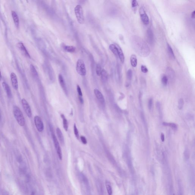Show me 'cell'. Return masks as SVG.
<instances>
[{"label": "cell", "instance_id": "6da1fadb", "mask_svg": "<svg viewBox=\"0 0 195 195\" xmlns=\"http://www.w3.org/2000/svg\"><path fill=\"white\" fill-rule=\"evenodd\" d=\"M132 44L134 50L141 57H147L150 54V49L148 45L140 37H134Z\"/></svg>", "mask_w": 195, "mask_h": 195}, {"label": "cell", "instance_id": "7a4b0ae2", "mask_svg": "<svg viewBox=\"0 0 195 195\" xmlns=\"http://www.w3.org/2000/svg\"><path fill=\"white\" fill-rule=\"evenodd\" d=\"M13 113L14 117L19 125L23 126L25 123V119L20 109L17 106H14L13 107Z\"/></svg>", "mask_w": 195, "mask_h": 195}, {"label": "cell", "instance_id": "3957f363", "mask_svg": "<svg viewBox=\"0 0 195 195\" xmlns=\"http://www.w3.org/2000/svg\"><path fill=\"white\" fill-rule=\"evenodd\" d=\"M74 12L78 23L80 24H84L85 22V18L81 6L79 5H77L75 8Z\"/></svg>", "mask_w": 195, "mask_h": 195}, {"label": "cell", "instance_id": "277c9868", "mask_svg": "<svg viewBox=\"0 0 195 195\" xmlns=\"http://www.w3.org/2000/svg\"><path fill=\"white\" fill-rule=\"evenodd\" d=\"M77 72L79 74L82 76H85L86 74L85 66L84 61L81 59H79L76 64Z\"/></svg>", "mask_w": 195, "mask_h": 195}, {"label": "cell", "instance_id": "5b68a950", "mask_svg": "<svg viewBox=\"0 0 195 195\" xmlns=\"http://www.w3.org/2000/svg\"><path fill=\"white\" fill-rule=\"evenodd\" d=\"M52 137L53 143L54 144L56 151L57 152L58 156L59 157V159L61 160L62 159V153L61 149L60 146L59 141H58L57 138H56V136L53 133H52Z\"/></svg>", "mask_w": 195, "mask_h": 195}, {"label": "cell", "instance_id": "8992f818", "mask_svg": "<svg viewBox=\"0 0 195 195\" xmlns=\"http://www.w3.org/2000/svg\"><path fill=\"white\" fill-rule=\"evenodd\" d=\"M34 121L37 130L39 132L43 131L44 129V125L41 118L38 116H36L34 118Z\"/></svg>", "mask_w": 195, "mask_h": 195}, {"label": "cell", "instance_id": "52a82bcc", "mask_svg": "<svg viewBox=\"0 0 195 195\" xmlns=\"http://www.w3.org/2000/svg\"><path fill=\"white\" fill-rule=\"evenodd\" d=\"M22 107L23 108L26 115H27L29 117H31L32 116V112L30 106L25 99H22Z\"/></svg>", "mask_w": 195, "mask_h": 195}, {"label": "cell", "instance_id": "ba28073f", "mask_svg": "<svg viewBox=\"0 0 195 195\" xmlns=\"http://www.w3.org/2000/svg\"><path fill=\"white\" fill-rule=\"evenodd\" d=\"M166 76L168 79L170 80V81L173 82L175 81V73L174 70L172 67H168L166 69Z\"/></svg>", "mask_w": 195, "mask_h": 195}, {"label": "cell", "instance_id": "9c48e42d", "mask_svg": "<svg viewBox=\"0 0 195 195\" xmlns=\"http://www.w3.org/2000/svg\"><path fill=\"white\" fill-rule=\"evenodd\" d=\"M140 15L141 20L145 25H148L149 23V20L148 15L144 9L141 8L140 9Z\"/></svg>", "mask_w": 195, "mask_h": 195}, {"label": "cell", "instance_id": "30bf717a", "mask_svg": "<svg viewBox=\"0 0 195 195\" xmlns=\"http://www.w3.org/2000/svg\"><path fill=\"white\" fill-rule=\"evenodd\" d=\"M17 47L24 56L28 58H31V56L28 53V51L22 42H19L17 44Z\"/></svg>", "mask_w": 195, "mask_h": 195}, {"label": "cell", "instance_id": "8fae6325", "mask_svg": "<svg viewBox=\"0 0 195 195\" xmlns=\"http://www.w3.org/2000/svg\"><path fill=\"white\" fill-rule=\"evenodd\" d=\"M10 79L11 81L12 86L14 89L18 90V78L16 74L14 72H12L10 75Z\"/></svg>", "mask_w": 195, "mask_h": 195}, {"label": "cell", "instance_id": "7c38bea8", "mask_svg": "<svg viewBox=\"0 0 195 195\" xmlns=\"http://www.w3.org/2000/svg\"><path fill=\"white\" fill-rule=\"evenodd\" d=\"M94 92L95 96L98 100L99 101H100L103 105H105V98H104L102 94V93H101V92L97 89H95L94 91Z\"/></svg>", "mask_w": 195, "mask_h": 195}, {"label": "cell", "instance_id": "4fadbf2b", "mask_svg": "<svg viewBox=\"0 0 195 195\" xmlns=\"http://www.w3.org/2000/svg\"><path fill=\"white\" fill-rule=\"evenodd\" d=\"M146 36L148 42L149 44L152 45L154 42V36L152 30L150 28L147 31Z\"/></svg>", "mask_w": 195, "mask_h": 195}, {"label": "cell", "instance_id": "5bb4252c", "mask_svg": "<svg viewBox=\"0 0 195 195\" xmlns=\"http://www.w3.org/2000/svg\"><path fill=\"white\" fill-rule=\"evenodd\" d=\"M2 85L8 97L9 98H11L12 96V93L9 85L6 82H3L2 84Z\"/></svg>", "mask_w": 195, "mask_h": 195}, {"label": "cell", "instance_id": "9a60e30c", "mask_svg": "<svg viewBox=\"0 0 195 195\" xmlns=\"http://www.w3.org/2000/svg\"><path fill=\"white\" fill-rule=\"evenodd\" d=\"M58 80H59V83L61 85V88H62L65 92H67V90L66 88V84L65 82V80L63 78V76L61 74H60L58 76Z\"/></svg>", "mask_w": 195, "mask_h": 195}, {"label": "cell", "instance_id": "2e32d148", "mask_svg": "<svg viewBox=\"0 0 195 195\" xmlns=\"http://www.w3.org/2000/svg\"><path fill=\"white\" fill-rule=\"evenodd\" d=\"M116 45L117 49L118 55L119 59H120V60L121 63H123L124 61V60H125V57H124L123 52L119 46L117 44H116Z\"/></svg>", "mask_w": 195, "mask_h": 195}, {"label": "cell", "instance_id": "e0dca14e", "mask_svg": "<svg viewBox=\"0 0 195 195\" xmlns=\"http://www.w3.org/2000/svg\"><path fill=\"white\" fill-rule=\"evenodd\" d=\"M56 132L57 134V136L58 138L60 141V143H61V145H63L64 143V138L63 134L62 133L60 129V128H57L56 129Z\"/></svg>", "mask_w": 195, "mask_h": 195}, {"label": "cell", "instance_id": "ac0fdd59", "mask_svg": "<svg viewBox=\"0 0 195 195\" xmlns=\"http://www.w3.org/2000/svg\"><path fill=\"white\" fill-rule=\"evenodd\" d=\"M11 15H12V18H13V22H14L15 26H16V27L18 28L19 27L20 22H19V19L17 14L15 11H13L11 12Z\"/></svg>", "mask_w": 195, "mask_h": 195}, {"label": "cell", "instance_id": "d6986e66", "mask_svg": "<svg viewBox=\"0 0 195 195\" xmlns=\"http://www.w3.org/2000/svg\"><path fill=\"white\" fill-rule=\"evenodd\" d=\"M167 48L168 55H169L170 58L172 60H175V56L174 53L173 49L168 44H167Z\"/></svg>", "mask_w": 195, "mask_h": 195}, {"label": "cell", "instance_id": "ffe728a7", "mask_svg": "<svg viewBox=\"0 0 195 195\" xmlns=\"http://www.w3.org/2000/svg\"><path fill=\"white\" fill-rule=\"evenodd\" d=\"M109 48L111 51L113 53L114 55L117 58H119L118 55L117 49L116 44H111L109 46Z\"/></svg>", "mask_w": 195, "mask_h": 195}, {"label": "cell", "instance_id": "44dd1931", "mask_svg": "<svg viewBox=\"0 0 195 195\" xmlns=\"http://www.w3.org/2000/svg\"><path fill=\"white\" fill-rule=\"evenodd\" d=\"M130 63L132 66L133 67H136L137 65V60L136 56L135 55L133 54L130 57Z\"/></svg>", "mask_w": 195, "mask_h": 195}, {"label": "cell", "instance_id": "7402d4cb", "mask_svg": "<svg viewBox=\"0 0 195 195\" xmlns=\"http://www.w3.org/2000/svg\"><path fill=\"white\" fill-rule=\"evenodd\" d=\"M61 117L63 119V125L64 128L65 129L66 131H67L68 129V122L66 119L65 116L63 114L61 115Z\"/></svg>", "mask_w": 195, "mask_h": 195}, {"label": "cell", "instance_id": "603a6c76", "mask_svg": "<svg viewBox=\"0 0 195 195\" xmlns=\"http://www.w3.org/2000/svg\"><path fill=\"white\" fill-rule=\"evenodd\" d=\"M100 76H101V79L103 82H105L107 80V78H108V75L106 70H105V69L102 70Z\"/></svg>", "mask_w": 195, "mask_h": 195}, {"label": "cell", "instance_id": "cb8c5ba5", "mask_svg": "<svg viewBox=\"0 0 195 195\" xmlns=\"http://www.w3.org/2000/svg\"><path fill=\"white\" fill-rule=\"evenodd\" d=\"M30 69L31 73L33 76L34 78H37L38 76V74L36 70V68H35L34 66L33 65H31L30 66Z\"/></svg>", "mask_w": 195, "mask_h": 195}, {"label": "cell", "instance_id": "d4e9b609", "mask_svg": "<svg viewBox=\"0 0 195 195\" xmlns=\"http://www.w3.org/2000/svg\"><path fill=\"white\" fill-rule=\"evenodd\" d=\"M64 49L65 51L68 52L73 53L76 51V47L73 46H65Z\"/></svg>", "mask_w": 195, "mask_h": 195}, {"label": "cell", "instance_id": "484cf974", "mask_svg": "<svg viewBox=\"0 0 195 195\" xmlns=\"http://www.w3.org/2000/svg\"><path fill=\"white\" fill-rule=\"evenodd\" d=\"M163 125L164 126H169L174 130H176L177 128V126L176 124L174 123H167V122H163Z\"/></svg>", "mask_w": 195, "mask_h": 195}, {"label": "cell", "instance_id": "4316f807", "mask_svg": "<svg viewBox=\"0 0 195 195\" xmlns=\"http://www.w3.org/2000/svg\"><path fill=\"white\" fill-rule=\"evenodd\" d=\"M162 82L164 86H166L168 82V78L166 75H163L162 78Z\"/></svg>", "mask_w": 195, "mask_h": 195}, {"label": "cell", "instance_id": "83f0119b", "mask_svg": "<svg viewBox=\"0 0 195 195\" xmlns=\"http://www.w3.org/2000/svg\"><path fill=\"white\" fill-rule=\"evenodd\" d=\"M106 187L107 193L109 195H112V187L109 183L107 182L106 183Z\"/></svg>", "mask_w": 195, "mask_h": 195}, {"label": "cell", "instance_id": "f1b7e54d", "mask_svg": "<svg viewBox=\"0 0 195 195\" xmlns=\"http://www.w3.org/2000/svg\"><path fill=\"white\" fill-rule=\"evenodd\" d=\"M184 101L183 98H180L178 100V108L179 110H181L183 107Z\"/></svg>", "mask_w": 195, "mask_h": 195}, {"label": "cell", "instance_id": "f546056e", "mask_svg": "<svg viewBox=\"0 0 195 195\" xmlns=\"http://www.w3.org/2000/svg\"><path fill=\"white\" fill-rule=\"evenodd\" d=\"M133 73L132 70L131 69H129L128 70L127 73V78L128 80L129 81H130L132 80V78Z\"/></svg>", "mask_w": 195, "mask_h": 195}, {"label": "cell", "instance_id": "4dcf8cb0", "mask_svg": "<svg viewBox=\"0 0 195 195\" xmlns=\"http://www.w3.org/2000/svg\"><path fill=\"white\" fill-rule=\"evenodd\" d=\"M101 71H102V69H101V66L99 64L97 65L96 67V72L98 76H100L101 75Z\"/></svg>", "mask_w": 195, "mask_h": 195}, {"label": "cell", "instance_id": "1f68e13d", "mask_svg": "<svg viewBox=\"0 0 195 195\" xmlns=\"http://www.w3.org/2000/svg\"><path fill=\"white\" fill-rule=\"evenodd\" d=\"M74 133L75 135L76 136V137L78 139L79 138V134H78V130L77 127L76 125V124L74 123Z\"/></svg>", "mask_w": 195, "mask_h": 195}, {"label": "cell", "instance_id": "d6a6232c", "mask_svg": "<svg viewBox=\"0 0 195 195\" xmlns=\"http://www.w3.org/2000/svg\"><path fill=\"white\" fill-rule=\"evenodd\" d=\"M152 106H153V99L150 98L149 100L148 103V106L149 110H151L152 109Z\"/></svg>", "mask_w": 195, "mask_h": 195}, {"label": "cell", "instance_id": "836d02e7", "mask_svg": "<svg viewBox=\"0 0 195 195\" xmlns=\"http://www.w3.org/2000/svg\"><path fill=\"white\" fill-rule=\"evenodd\" d=\"M141 71L144 73H147L148 71V68L145 65H142L141 66Z\"/></svg>", "mask_w": 195, "mask_h": 195}, {"label": "cell", "instance_id": "e575fe53", "mask_svg": "<svg viewBox=\"0 0 195 195\" xmlns=\"http://www.w3.org/2000/svg\"><path fill=\"white\" fill-rule=\"evenodd\" d=\"M184 157L186 159H188L189 158V152L188 149L185 150L184 152Z\"/></svg>", "mask_w": 195, "mask_h": 195}, {"label": "cell", "instance_id": "d590c367", "mask_svg": "<svg viewBox=\"0 0 195 195\" xmlns=\"http://www.w3.org/2000/svg\"><path fill=\"white\" fill-rule=\"evenodd\" d=\"M80 139H81L82 142L83 144H84V145L87 144V139H86V138H85V136H80Z\"/></svg>", "mask_w": 195, "mask_h": 195}, {"label": "cell", "instance_id": "8d00e7d4", "mask_svg": "<svg viewBox=\"0 0 195 195\" xmlns=\"http://www.w3.org/2000/svg\"><path fill=\"white\" fill-rule=\"evenodd\" d=\"M77 92L78 93V95L80 96H82V92L81 89H80V86L78 85L77 87Z\"/></svg>", "mask_w": 195, "mask_h": 195}, {"label": "cell", "instance_id": "74e56055", "mask_svg": "<svg viewBox=\"0 0 195 195\" xmlns=\"http://www.w3.org/2000/svg\"><path fill=\"white\" fill-rule=\"evenodd\" d=\"M132 7L133 8L136 7L138 6V2L136 0H132Z\"/></svg>", "mask_w": 195, "mask_h": 195}, {"label": "cell", "instance_id": "f35d334b", "mask_svg": "<svg viewBox=\"0 0 195 195\" xmlns=\"http://www.w3.org/2000/svg\"><path fill=\"white\" fill-rule=\"evenodd\" d=\"M142 93L141 92H139V100L140 105L142 106Z\"/></svg>", "mask_w": 195, "mask_h": 195}, {"label": "cell", "instance_id": "ab89813d", "mask_svg": "<svg viewBox=\"0 0 195 195\" xmlns=\"http://www.w3.org/2000/svg\"><path fill=\"white\" fill-rule=\"evenodd\" d=\"M156 106L157 109H158V111L159 112L160 114H161V104L159 102H157L156 103Z\"/></svg>", "mask_w": 195, "mask_h": 195}, {"label": "cell", "instance_id": "60d3db41", "mask_svg": "<svg viewBox=\"0 0 195 195\" xmlns=\"http://www.w3.org/2000/svg\"><path fill=\"white\" fill-rule=\"evenodd\" d=\"M161 139L162 141V142L164 141H165V136L164 134H163V133H162L161 134Z\"/></svg>", "mask_w": 195, "mask_h": 195}, {"label": "cell", "instance_id": "b9f144b4", "mask_svg": "<svg viewBox=\"0 0 195 195\" xmlns=\"http://www.w3.org/2000/svg\"><path fill=\"white\" fill-rule=\"evenodd\" d=\"M78 98H79V100L80 101V103L82 104H83L84 103L83 99L82 98V96H78Z\"/></svg>", "mask_w": 195, "mask_h": 195}, {"label": "cell", "instance_id": "7bdbcfd3", "mask_svg": "<svg viewBox=\"0 0 195 195\" xmlns=\"http://www.w3.org/2000/svg\"><path fill=\"white\" fill-rule=\"evenodd\" d=\"M195 11H193L192 12V13L191 14L192 17L193 18H194V17H195Z\"/></svg>", "mask_w": 195, "mask_h": 195}, {"label": "cell", "instance_id": "ee69618b", "mask_svg": "<svg viewBox=\"0 0 195 195\" xmlns=\"http://www.w3.org/2000/svg\"><path fill=\"white\" fill-rule=\"evenodd\" d=\"M80 2H81L82 3H84L86 1V0H80Z\"/></svg>", "mask_w": 195, "mask_h": 195}, {"label": "cell", "instance_id": "f6af8a7d", "mask_svg": "<svg viewBox=\"0 0 195 195\" xmlns=\"http://www.w3.org/2000/svg\"><path fill=\"white\" fill-rule=\"evenodd\" d=\"M1 79H2V74H1V71L0 70V81L1 80Z\"/></svg>", "mask_w": 195, "mask_h": 195}, {"label": "cell", "instance_id": "bcb514c9", "mask_svg": "<svg viewBox=\"0 0 195 195\" xmlns=\"http://www.w3.org/2000/svg\"><path fill=\"white\" fill-rule=\"evenodd\" d=\"M1 114L0 111V121H1Z\"/></svg>", "mask_w": 195, "mask_h": 195}]
</instances>
